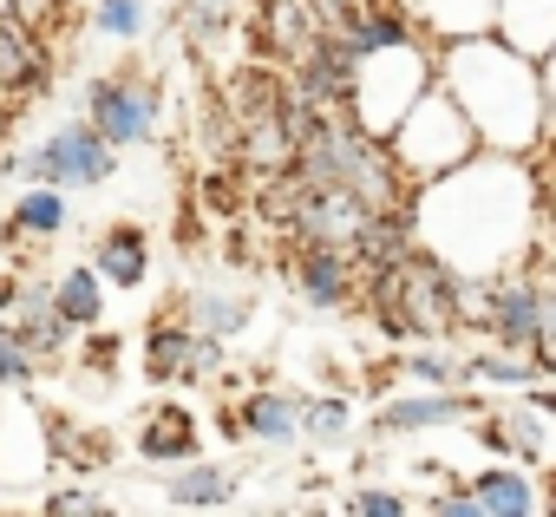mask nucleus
Wrapping results in <instances>:
<instances>
[{"mask_svg": "<svg viewBox=\"0 0 556 517\" xmlns=\"http://www.w3.org/2000/svg\"><path fill=\"white\" fill-rule=\"evenodd\" d=\"M413 216H419V249H432L458 276H504L530 263L543 236V177L530 157L478 151L458 171L419 184Z\"/></svg>", "mask_w": 556, "mask_h": 517, "instance_id": "obj_1", "label": "nucleus"}, {"mask_svg": "<svg viewBox=\"0 0 556 517\" xmlns=\"http://www.w3.org/2000/svg\"><path fill=\"white\" fill-rule=\"evenodd\" d=\"M439 86L465 105L484 151L536 157L543 151V73L504 34H465L439 47Z\"/></svg>", "mask_w": 556, "mask_h": 517, "instance_id": "obj_2", "label": "nucleus"}, {"mask_svg": "<svg viewBox=\"0 0 556 517\" xmlns=\"http://www.w3.org/2000/svg\"><path fill=\"white\" fill-rule=\"evenodd\" d=\"M289 171H295L302 184H341V190L367 197L374 210H387V203L413 197V184H406V171H400L393 144H387V138H374L348 105H334V112H321V118H315V131L295 144V164H289Z\"/></svg>", "mask_w": 556, "mask_h": 517, "instance_id": "obj_3", "label": "nucleus"}, {"mask_svg": "<svg viewBox=\"0 0 556 517\" xmlns=\"http://www.w3.org/2000/svg\"><path fill=\"white\" fill-rule=\"evenodd\" d=\"M439 86V40L413 34L400 47H380V53H361L354 60V86H348V112L374 131V138H393V125Z\"/></svg>", "mask_w": 556, "mask_h": 517, "instance_id": "obj_4", "label": "nucleus"}, {"mask_svg": "<svg viewBox=\"0 0 556 517\" xmlns=\"http://www.w3.org/2000/svg\"><path fill=\"white\" fill-rule=\"evenodd\" d=\"M393 157H400V171H406V184L419 190V184H432V177H445V171H458L465 157H478L484 144H478V131H471V118H465V105L445 92V86H432L400 125H393Z\"/></svg>", "mask_w": 556, "mask_h": 517, "instance_id": "obj_5", "label": "nucleus"}, {"mask_svg": "<svg viewBox=\"0 0 556 517\" xmlns=\"http://www.w3.org/2000/svg\"><path fill=\"white\" fill-rule=\"evenodd\" d=\"M8 171L21 184H60V190H105L118 177V144L79 112L66 125H53L47 138H34L21 157H8Z\"/></svg>", "mask_w": 556, "mask_h": 517, "instance_id": "obj_6", "label": "nucleus"}, {"mask_svg": "<svg viewBox=\"0 0 556 517\" xmlns=\"http://www.w3.org/2000/svg\"><path fill=\"white\" fill-rule=\"evenodd\" d=\"M79 112L118 144V151H138L157 138L164 125V86L144 73V66H112V73H92L79 86Z\"/></svg>", "mask_w": 556, "mask_h": 517, "instance_id": "obj_7", "label": "nucleus"}, {"mask_svg": "<svg viewBox=\"0 0 556 517\" xmlns=\"http://www.w3.org/2000/svg\"><path fill=\"white\" fill-rule=\"evenodd\" d=\"M138 367H144L151 387H210L229 367V341L190 328L177 308H157L151 328L138 335Z\"/></svg>", "mask_w": 556, "mask_h": 517, "instance_id": "obj_8", "label": "nucleus"}, {"mask_svg": "<svg viewBox=\"0 0 556 517\" xmlns=\"http://www.w3.org/2000/svg\"><path fill=\"white\" fill-rule=\"evenodd\" d=\"M282 282L308 315H361L367 269L348 242H295L282 255Z\"/></svg>", "mask_w": 556, "mask_h": 517, "instance_id": "obj_9", "label": "nucleus"}, {"mask_svg": "<svg viewBox=\"0 0 556 517\" xmlns=\"http://www.w3.org/2000/svg\"><path fill=\"white\" fill-rule=\"evenodd\" d=\"M216 432L229 439V445H268V452H282V445H295L302 439V393L295 387H249L242 400L229 393L223 406H216Z\"/></svg>", "mask_w": 556, "mask_h": 517, "instance_id": "obj_10", "label": "nucleus"}, {"mask_svg": "<svg viewBox=\"0 0 556 517\" xmlns=\"http://www.w3.org/2000/svg\"><path fill=\"white\" fill-rule=\"evenodd\" d=\"M242 27H249V53L268 60V66H295L328 34L308 0H249V21Z\"/></svg>", "mask_w": 556, "mask_h": 517, "instance_id": "obj_11", "label": "nucleus"}, {"mask_svg": "<svg viewBox=\"0 0 556 517\" xmlns=\"http://www.w3.org/2000/svg\"><path fill=\"white\" fill-rule=\"evenodd\" d=\"M53 86V40L34 34L27 21L0 14V105L21 112L27 99H40Z\"/></svg>", "mask_w": 556, "mask_h": 517, "instance_id": "obj_12", "label": "nucleus"}, {"mask_svg": "<svg viewBox=\"0 0 556 517\" xmlns=\"http://www.w3.org/2000/svg\"><path fill=\"white\" fill-rule=\"evenodd\" d=\"M484 400L471 387H432V393H400L374 413V432L380 439H419V432H439V426H458V419H478Z\"/></svg>", "mask_w": 556, "mask_h": 517, "instance_id": "obj_13", "label": "nucleus"}, {"mask_svg": "<svg viewBox=\"0 0 556 517\" xmlns=\"http://www.w3.org/2000/svg\"><path fill=\"white\" fill-rule=\"evenodd\" d=\"M282 86H289V99H302V105H315V112L348 105V86H354V47H348L341 34H321L295 66H282Z\"/></svg>", "mask_w": 556, "mask_h": 517, "instance_id": "obj_14", "label": "nucleus"}, {"mask_svg": "<svg viewBox=\"0 0 556 517\" xmlns=\"http://www.w3.org/2000/svg\"><path fill=\"white\" fill-rule=\"evenodd\" d=\"M131 452H138V465H157V471H170V465H184V458H203V419H197L184 400H151V406L138 413Z\"/></svg>", "mask_w": 556, "mask_h": 517, "instance_id": "obj_15", "label": "nucleus"}, {"mask_svg": "<svg viewBox=\"0 0 556 517\" xmlns=\"http://www.w3.org/2000/svg\"><path fill=\"white\" fill-rule=\"evenodd\" d=\"M86 263L112 282V295H138V289H151V229L138 223V216H112L99 236H92V249H86Z\"/></svg>", "mask_w": 556, "mask_h": 517, "instance_id": "obj_16", "label": "nucleus"}, {"mask_svg": "<svg viewBox=\"0 0 556 517\" xmlns=\"http://www.w3.org/2000/svg\"><path fill=\"white\" fill-rule=\"evenodd\" d=\"M367 216H374L367 197H354V190H341V184H308V190H302V210H295V223H289V242H348V249H354V236H361Z\"/></svg>", "mask_w": 556, "mask_h": 517, "instance_id": "obj_17", "label": "nucleus"}, {"mask_svg": "<svg viewBox=\"0 0 556 517\" xmlns=\"http://www.w3.org/2000/svg\"><path fill=\"white\" fill-rule=\"evenodd\" d=\"M73 229V190L60 184H27L8 210V229H0V242L8 249H40V242H60Z\"/></svg>", "mask_w": 556, "mask_h": 517, "instance_id": "obj_18", "label": "nucleus"}, {"mask_svg": "<svg viewBox=\"0 0 556 517\" xmlns=\"http://www.w3.org/2000/svg\"><path fill=\"white\" fill-rule=\"evenodd\" d=\"M465 484H471V497H478L484 517H536V510H543V484H536V471L517 465V458H491V465L471 471Z\"/></svg>", "mask_w": 556, "mask_h": 517, "instance_id": "obj_19", "label": "nucleus"}, {"mask_svg": "<svg viewBox=\"0 0 556 517\" xmlns=\"http://www.w3.org/2000/svg\"><path fill=\"white\" fill-rule=\"evenodd\" d=\"M47 452H53V465L79 471V478H99V471L118 465V439L105 426L73 419V413H47Z\"/></svg>", "mask_w": 556, "mask_h": 517, "instance_id": "obj_20", "label": "nucleus"}, {"mask_svg": "<svg viewBox=\"0 0 556 517\" xmlns=\"http://www.w3.org/2000/svg\"><path fill=\"white\" fill-rule=\"evenodd\" d=\"M157 491H164L170 510H229L236 491H242V478H236L229 465H216V458H184V465L164 471Z\"/></svg>", "mask_w": 556, "mask_h": 517, "instance_id": "obj_21", "label": "nucleus"}, {"mask_svg": "<svg viewBox=\"0 0 556 517\" xmlns=\"http://www.w3.org/2000/svg\"><path fill=\"white\" fill-rule=\"evenodd\" d=\"M413 249H419V216H413V197H400V203L374 210V216L361 223V236H354L361 269H393V263H406Z\"/></svg>", "mask_w": 556, "mask_h": 517, "instance_id": "obj_22", "label": "nucleus"}, {"mask_svg": "<svg viewBox=\"0 0 556 517\" xmlns=\"http://www.w3.org/2000/svg\"><path fill=\"white\" fill-rule=\"evenodd\" d=\"M164 308H177L190 328L223 335V341L249 335V321H255V295H249V289H177Z\"/></svg>", "mask_w": 556, "mask_h": 517, "instance_id": "obj_23", "label": "nucleus"}, {"mask_svg": "<svg viewBox=\"0 0 556 517\" xmlns=\"http://www.w3.org/2000/svg\"><path fill=\"white\" fill-rule=\"evenodd\" d=\"M491 413V426L504 432V458H517V465H549L556 458V432H549V419L536 413V400L523 393V400H504V406H484Z\"/></svg>", "mask_w": 556, "mask_h": 517, "instance_id": "obj_24", "label": "nucleus"}, {"mask_svg": "<svg viewBox=\"0 0 556 517\" xmlns=\"http://www.w3.org/2000/svg\"><path fill=\"white\" fill-rule=\"evenodd\" d=\"M328 34H341V40L354 47V60H361V53H380V47L413 40L419 27H413V14L400 8V0H361V8H348V21L328 27Z\"/></svg>", "mask_w": 556, "mask_h": 517, "instance_id": "obj_25", "label": "nucleus"}, {"mask_svg": "<svg viewBox=\"0 0 556 517\" xmlns=\"http://www.w3.org/2000/svg\"><path fill=\"white\" fill-rule=\"evenodd\" d=\"M491 34H504L517 53L543 60L556 47V0H497V8H491Z\"/></svg>", "mask_w": 556, "mask_h": 517, "instance_id": "obj_26", "label": "nucleus"}, {"mask_svg": "<svg viewBox=\"0 0 556 517\" xmlns=\"http://www.w3.org/2000/svg\"><path fill=\"white\" fill-rule=\"evenodd\" d=\"M400 8L413 14V27L426 40H465V34H491V8L497 0H400Z\"/></svg>", "mask_w": 556, "mask_h": 517, "instance_id": "obj_27", "label": "nucleus"}, {"mask_svg": "<svg viewBox=\"0 0 556 517\" xmlns=\"http://www.w3.org/2000/svg\"><path fill=\"white\" fill-rule=\"evenodd\" d=\"M105 302H112V282H105V276L86 263V255H79L73 269H60V276H53V308H60V315H66L79 335L105 321Z\"/></svg>", "mask_w": 556, "mask_h": 517, "instance_id": "obj_28", "label": "nucleus"}, {"mask_svg": "<svg viewBox=\"0 0 556 517\" xmlns=\"http://www.w3.org/2000/svg\"><path fill=\"white\" fill-rule=\"evenodd\" d=\"M387 374H393V380H413V387H471L465 354L445 348V341H406Z\"/></svg>", "mask_w": 556, "mask_h": 517, "instance_id": "obj_29", "label": "nucleus"}, {"mask_svg": "<svg viewBox=\"0 0 556 517\" xmlns=\"http://www.w3.org/2000/svg\"><path fill=\"white\" fill-rule=\"evenodd\" d=\"M465 367H471L478 387H536L543 380L536 348H497V341H484L478 354H465Z\"/></svg>", "mask_w": 556, "mask_h": 517, "instance_id": "obj_30", "label": "nucleus"}, {"mask_svg": "<svg viewBox=\"0 0 556 517\" xmlns=\"http://www.w3.org/2000/svg\"><path fill=\"white\" fill-rule=\"evenodd\" d=\"M86 21H92L99 40H112V47H138V40L151 34L157 14H151V0H92Z\"/></svg>", "mask_w": 556, "mask_h": 517, "instance_id": "obj_31", "label": "nucleus"}, {"mask_svg": "<svg viewBox=\"0 0 556 517\" xmlns=\"http://www.w3.org/2000/svg\"><path fill=\"white\" fill-rule=\"evenodd\" d=\"M348 432H354L348 393H302V439L308 445H348Z\"/></svg>", "mask_w": 556, "mask_h": 517, "instance_id": "obj_32", "label": "nucleus"}, {"mask_svg": "<svg viewBox=\"0 0 556 517\" xmlns=\"http://www.w3.org/2000/svg\"><path fill=\"white\" fill-rule=\"evenodd\" d=\"M73 361H79V374L92 380V393H105V387H112V374H118V361H125V335L99 321V328H86V335H79Z\"/></svg>", "mask_w": 556, "mask_h": 517, "instance_id": "obj_33", "label": "nucleus"}, {"mask_svg": "<svg viewBox=\"0 0 556 517\" xmlns=\"http://www.w3.org/2000/svg\"><path fill=\"white\" fill-rule=\"evenodd\" d=\"M491 308H497V276H458V289H452L458 335H484L491 328Z\"/></svg>", "mask_w": 556, "mask_h": 517, "instance_id": "obj_34", "label": "nucleus"}, {"mask_svg": "<svg viewBox=\"0 0 556 517\" xmlns=\"http://www.w3.org/2000/svg\"><path fill=\"white\" fill-rule=\"evenodd\" d=\"M40 374H47V361L8 328V321H0V393H34L40 387Z\"/></svg>", "mask_w": 556, "mask_h": 517, "instance_id": "obj_35", "label": "nucleus"}, {"mask_svg": "<svg viewBox=\"0 0 556 517\" xmlns=\"http://www.w3.org/2000/svg\"><path fill=\"white\" fill-rule=\"evenodd\" d=\"M341 510H348V517H406V510H419V504H413L400 484H374V478H367V484H348V491H341Z\"/></svg>", "mask_w": 556, "mask_h": 517, "instance_id": "obj_36", "label": "nucleus"}, {"mask_svg": "<svg viewBox=\"0 0 556 517\" xmlns=\"http://www.w3.org/2000/svg\"><path fill=\"white\" fill-rule=\"evenodd\" d=\"M40 510H47V517H99V510H112V497L92 491V484H66V491H47Z\"/></svg>", "mask_w": 556, "mask_h": 517, "instance_id": "obj_37", "label": "nucleus"}, {"mask_svg": "<svg viewBox=\"0 0 556 517\" xmlns=\"http://www.w3.org/2000/svg\"><path fill=\"white\" fill-rule=\"evenodd\" d=\"M536 73H543V144H556V47L536 60Z\"/></svg>", "mask_w": 556, "mask_h": 517, "instance_id": "obj_38", "label": "nucleus"}, {"mask_svg": "<svg viewBox=\"0 0 556 517\" xmlns=\"http://www.w3.org/2000/svg\"><path fill=\"white\" fill-rule=\"evenodd\" d=\"M523 393L536 400V413H543V419H549V432H556V393H549V387H523Z\"/></svg>", "mask_w": 556, "mask_h": 517, "instance_id": "obj_39", "label": "nucleus"}, {"mask_svg": "<svg viewBox=\"0 0 556 517\" xmlns=\"http://www.w3.org/2000/svg\"><path fill=\"white\" fill-rule=\"evenodd\" d=\"M536 484H543V510H549V517H556V458H549V465H543V478H536Z\"/></svg>", "mask_w": 556, "mask_h": 517, "instance_id": "obj_40", "label": "nucleus"}, {"mask_svg": "<svg viewBox=\"0 0 556 517\" xmlns=\"http://www.w3.org/2000/svg\"><path fill=\"white\" fill-rule=\"evenodd\" d=\"M8 295H14V276H0V315H8Z\"/></svg>", "mask_w": 556, "mask_h": 517, "instance_id": "obj_41", "label": "nucleus"}]
</instances>
